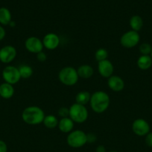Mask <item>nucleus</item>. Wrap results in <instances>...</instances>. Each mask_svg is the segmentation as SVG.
I'll list each match as a JSON object with an SVG mask.
<instances>
[{
    "mask_svg": "<svg viewBox=\"0 0 152 152\" xmlns=\"http://www.w3.org/2000/svg\"><path fill=\"white\" fill-rule=\"evenodd\" d=\"M110 99L107 93L103 91H97L91 94L89 105L94 112L101 114L110 106Z\"/></svg>",
    "mask_w": 152,
    "mask_h": 152,
    "instance_id": "1",
    "label": "nucleus"
},
{
    "mask_svg": "<svg viewBox=\"0 0 152 152\" xmlns=\"http://www.w3.org/2000/svg\"><path fill=\"white\" fill-rule=\"evenodd\" d=\"M45 113L42 108L37 105H31L23 110L22 113V119L26 124L30 126H37L43 122Z\"/></svg>",
    "mask_w": 152,
    "mask_h": 152,
    "instance_id": "2",
    "label": "nucleus"
},
{
    "mask_svg": "<svg viewBox=\"0 0 152 152\" xmlns=\"http://www.w3.org/2000/svg\"><path fill=\"white\" fill-rule=\"evenodd\" d=\"M58 78L62 84L66 86H73L77 83L79 77L75 68L71 66H66L59 71Z\"/></svg>",
    "mask_w": 152,
    "mask_h": 152,
    "instance_id": "3",
    "label": "nucleus"
},
{
    "mask_svg": "<svg viewBox=\"0 0 152 152\" xmlns=\"http://www.w3.org/2000/svg\"><path fill=\"white\" fill-rule=\"evenodd\" d=\"M66 142L69 146L73 148H79L87 143L86 134L82 130H73L69 133L66 138Z\"/></svg>",
    "mask_w": 152,
    "mask_h": 152,
    "instance_id": "4",
    "label": "nucleus"
},
{
    "mask_svg": "<svg viewBox=\"0 0 152 152\" xmlns=\"http://www.w3.org/2000/svg\"><path fill=\"white\" fill-rule=\"evenodd\" d=\"M89 117L87 108L85 105L74 103L69 108V117L74 123H83L86 121Z\"/></svg>",
    "mask_w": 152,
    "mask_h": 152,
    "instance_id": "5",
    "label": "nucleus"
},
{
    "mask_svg": "<svg viewBox=\"0 0 152 152\" xmlns=\"http://www.w3.org/2000/svg\"><path fill=\"white\" fill-rule=\"evenodd\" d=\"M140 36L139 32L133 30L124 33L120 38V44L125 48H133L139 44Z\"/></svg>",
    "mask_w": 152,
    "mask_h": 152,
    "instance_id": "6",
    "label": "nucleus"
},
{
    "mask_svg": "<svg viewBox=\"0 0 152 152\" xmlns=\"http://www.w3.org/2000/svg\"><path fill=\"white\" fill-rule=\"evenodd\" d=\"M2 78L4 83L15 85L21 80L20 74L18 68L13 65H7L2 71Z\"/></svg>",
    "mask_w": 152,
    "mask_h": 152,
    "instance_id": "7",
    "label": "nucleus"
},
{
    "mask_svg": "<svg viewBox=\"0 0 152 152\" xmlns=\"http://www.w3.org/2000/svg\"><path fill=\"white\" fill-rule=\"evenodd\" d=\"M151 127L149 123L142 118H138L132 123V131L139 137H145L150 132Z\"/></svg>",
    "mask_w": 152,
    "mask_h": 152,
    "instance_id": "8",
    "label": "nucleus"
},
{
    "mask_svg": "<svg viewBox=\"0 0 152 152\" xmlns=\"http://www.w3.org/2000/svg\"><path fill=\"white\" fill-rule=\"evenodd\" d=\"M25 47L28 51L32 53H38L43 51L44 48L43 44V40L36 37H30L25 40Z\"/></svg>",
    "mask_w": 152,
    "mask_h": 152,
    "instance_id": "9",
    "label": "nucleus"
},
{
    "mask_svg": "<svg viewBox=\"0 0 152 152\" xmlns=\"http://www.w3.org/2000/svg\"><path fill=\"white\" fill-rule=\"evenodd\" d=\"M16 54V49L13 46L5 45L0 49V61L4 64L10 63L14 60Z\"/></svg>",
    "mask_w": 152,
    "mask_h": 152,
    "instance_id": "10",
    "label": "nucleus"
},
{
    "mask_svg": "<svg viewBox=\"0 0 152 152\" xmlns=\"http://www.w3.org/2000/svg\"><path fill=\"white\" fill-rule=\"evenodd\" d=\"M61 40L58 34L55 33H49L46 34L43 39V44L44 48L47 50H52L58 48L59 46Z\"/></svg>",
    "mask_w": 152,
    "mask_h": 152,
    "instance_id": "11",
    "label": "nucleus"
},
{
    "mask_svg": "<svg viewBox=\"0 0 152 152\" xmlns=\"http://www.w3.org/2000/svg\"><path fill=\"white\" fill-rule=\"evenodd\" d=\"M98 71L100 75L104 78H107L113 75L114 67L113 63L108 59L98 62Z\"/></svg>",
    "mask_w": 152,
    "mask_h": 152,
    "instance_id": "12",
    "label": "nucleus"
},
{
    "mask_svg": "<svg viewBox=\"0 0 152 152\" xmlns=\"http://www.w3.org/2000/svg\"><path fill=\"white\" fill-rule=\"evenodd\" d=\"M107 85L110 90L114 92H119L125 88V81L119 76L112 75L107 80Z\"/></svg>",
    "mask_w": 152,
    "mask_h": 152,
    "instance_id": "13",
    "label": "nucleus"
},
{
    "mask_svg": "<svg viewBox=\"0 0 152 152\" xmlns=\"http://www.w3.org/2000/svg\"><path fill=\"white\" fill-rule=\"evenodd\" d=\"M74 122L73 120L69 117L61 118L58 123V129L63 133H70L72 132L74 129Z\"/></svg>",
    "mask_w": 152,
    "mask_h": 152,
    "instance_id": "14",
    "label": "nucleus"
},
{
    "mask_svg": "<svg viewBox=\"0 0 152 152\" xmlns=\"http://www.w3.org/2000/svg\"><path fill=\"white\" fill-rule=\"evenodd\" d=\"M14 94V88L13 85L4 83L0 85V97L3 99H10Z\"/></svg>",
    "mask_w": 152,
    "mask_h": 152,
    "instance_id": "15",
    "label": "nucleus"
},
{
    "mask_svg": "<svg viewBox=\"0 0 152 152\" xmlns=\"http://www.w3.org/2000/svg\"><path fill=\"white\" fill-rule=\"evenodd\" d=\"M137 64L142 71L148 70L152 66V58L150 55H141L137 59Z\"/></svg>",
    "mask_w": 152,
    "mask_h": 152,
    "instance_id": "16",
    "label": "nucleus"
},
{
    "mask_svg": "<svg viewBox=\"0 0 152 152\" xmlns=\"http://www.w3.org/2000/svg\"><path fill=\"white\" fill-rule=\"evenodd\" d=\"M77 74H78L79 78L82 79H89L92 77L94 74V70L91 65L84 64L80 66L77 69Z\"/></svg>",
    "mask_w": 152,
    "mask_h": 152,
    "instance_id": "17",
    "label": "nucleus"
},
{
    "mask_svg": "<svg viewBox=\"0 0 152 152\" xmlns=\"http://www.w3.org/2000/svg\"><path fill=\"white\" fill-rule=\"evenodd\" d=\"M129 25L131 26V30L139 32L142 28L144 22H143V19L141 16L139 15H134L130 19Z\"/></svg>",
    "mask_w": 152,
    "mask_h": 152,
    "instance_id": "18",
    "label": "nucleus"
},
{
    "mask_svg": "<svg viewBox=\"0 0 152 152\" xmlns=\"http://www.w3.org/2000/svg\"><path fill=\"white\" fill-rule=\"evenodd\" d=\"M12 21V15L7 7H0V24L1 25H8Z\"/></svg>",
    "mask_w": 152,
    "mask_h": 152,
    "instance_id": "19",
    "label": "nucleus"
},
{
    "mask_svg": "<svg viewBox=\"0 0 152 152\" xmlns=\"http://www.w3.org/2000/svg\"><path fill=\"white\" fill-rule=\"evenodd\" d=\"M91 98V94L86 91H82L78 92L75 96V102L82 105H86L89 103Z\"/></svg>",
    "mask_w": 152,
    "mask_h": 152,
    "instance_id": "20",
    "label": "nucleus"
},
{
    "mask_svg": "<svg viewBox=\"0 0 152 152\" xmlns=\"http://www.w3.org/2000/svg\"><path fill=\"white\" fill-rule=\"evenodd\" d=\"M58 123H59L58 119L57 118V117H55V115H52V114L46 115L43 122L45 127L49 129H53L58 127Z\"/></svg>",
    "mask_w": 152,
    "mask_h": 152,
    "instance_id": "21",
    "label": "nucleus"
},
{
    "mask_svg": "<svg viewBox=\"0 0 152 152\" xmlns=\"http://www.w3.org/2000/svg\"><path fill=\"white\" fill-rule=\"evenodd\" d=\"M21 79H28L32 76L33 68L28 65H22L18 68Z\"/></svg>",
    "mask_w": 152,
    "mask_h": 152,
    "instance_id": "22",
    "label": "nucleus"
},
{
    "mask_svg": "<svg viewBox=\"0 0 152 152\" xmlns=\"http://www.w3.org/2000/svg\"><path fill=\"white\" fill-rule=\"evenodd\" d=\"M108 57V52L104 48H99L95 51V58L98 62L107 59Z\"/></svg>",
    "mask_w": 152,
    "mask_h": 152,
    "instance_id": "23",
    "label": "nucleus"
},
{
    "mask_svg": "<svg viewBox=\"0 0 152 152\" xmlns=\"http://www.w3.org/2000/svg\"><path fill=\"white\" fill-rule=\"evenodd\" d=\"M152 50V45L148 42H143L139 47V51L141 55H150Z\"/></svg>",
    "mask_w": 152,
    "mask_h": 152,
    "instance_id": "24",
    "label": "nucleus"
},
{
    "mask_svg": "<svg viewBox=\"0 0 152 152\" xmlns=\"http://www.w3.org/2000/svg\"><path fill=\"white\" fill-rule=\"evenodd\" d=\"M58 114L59 117H61V118L69 117V108H66V107H61L58 110Z\"/></svg>",
    "mask_w": 152,
    "mask_h": 152,
    "instance_id": "25",
    "label": "nucleus"
},
{
    "mask_svg": "<svg viewBox=\"0 0 152 152\" xmlns=\"http://www.w3.org/2000/svg\"><path fill=\"white\" fill-rule=\"evenodd\" d=\"M145 142L148 146L152 148V132H150L145 137Z\"/></svg>",
    "mask_w": 152,
    "mask_h": 152,
    "instance_id": "26",
    "label": "nucleus"
},
{
    "mask_svg": "<svg viewBox=\"0 0 152 152\" xmlns=\"http://www.w3.org/2000/svg\"><path fill=\"white\" fill-rule=\"evenodd\" d=\"M86 137H87V142L88 143H93L96 141L97 137L95 134L93 133H88L86 134Z\"/></svg>",
    "mask_w": 152,
    "mask_h": 152,
    "instance_id": "27",
    "label": "nucleus"
},
{
    "mask_svg": "<svg viewBox=\"0 0 152 152\" xmlns=\"http://www.w3.org/2000/svg\"><path fill=\"white\" fill-rule=\"evenodd\" d=\"M37 59L39 62H43L46 60L47 59V55L46 54V53H44L43 51L40 52V53H37Z\"/></svg>",
    "mask_w": 152,
    "mask_h": 152,
    "instance_id": "28",
    "label": "nucleus"
},
{
    "mask_svg": "<svg viewBox=\"0 0 152 152\" xmlns=\"http://www.w3.org/2000/svg\"><path fill=\"white\" fill-rule=\"evenodd\" d=\"M0 152H7V144L1 140H0Z\"/></svg>",
    "mask_w": 152,
    "mask_h": 152,
    "instance_id": "29",
    "label": "nucleus"
},
{
    "mask_svg": "<svg viewBox=\"0 0 152 152\" xmlns=\"http://www.w3.org/2000/svg\"><path fill=\"white\" fill-rule=\"evenodd\" d=\"M5 35H6L5 30H4V28L0 25V41H1V40L5 37Z\"/></svg>",
    "mask_w": 152,
    "mask_h": 152,
    "instance_id": "30",
    "label": "nucleus"
},
{
    "mask_svg": "<svg viewBox=\"0 0 152 152\" xmlns=\"http://www.w3.org/2000/svg\"><path fill=\"white\" fill-rule=\"evenodd\" d=\"M95 152H107L106 151V148L102 145H99L97 146Z\"/></svg>",
    "mask_w": 152,
    "mask_h": 152,
    "instance_id": "31",
    "label": "nucleus"
},
{
    "mask_svg": "<svg viewBox=\"0 0 152 152\" xmlns=\"http://www.w3.org/2000/svg\"><path fill=\"white\" fill-rule=\"evenodd\" d=\"M8 25H9V26H10V27H11V28H13V27H15V25H16V23H15L14 21L12 20L11 22H10V24H9Z\"/></svg>",
    "mask_w": 152,
    "mask_h": 152,
    "instance_id": "32",
    "label": "nucleus"
},
{
    "mask_svg": "<svg viewBox=\"0 0 152 152\" xmlns=\"http://www.w3.org/2000/svg\"><path fill=\"white\" fill-rule=\"evenodd\" d=\"M150 56H151V58H152V50H151V53Z\"/></svg>",
    "mask_w": 152,
    "mask_h": 152,
    "instance_id": "33",
    "label": "nucleus"
},
{
    "mask_svg": "<svg viewBox=\"0 0 152 152\" xmlns=\"http://www.w3.org/2000/svg\"><path fill=\"white\" fill-rule=\"evenodd\" d=\"M109 152H119V151H109Z\"/></svg>",
    "mask_w": 152,
    "mask_h": 152,
    "instance_id": "34",
    "label": "nucleus"
}]
</instances>
